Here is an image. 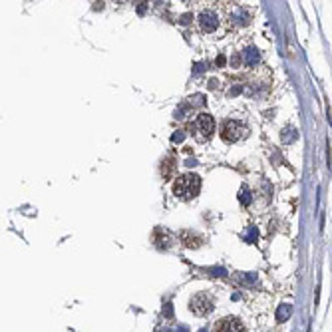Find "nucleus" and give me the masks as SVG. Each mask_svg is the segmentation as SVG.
I'll list each match as a JSON object with an SVG mask.
<instances>
[{
  "instance_id": "5",
  "label": "nucleus",
  "mask_w": 332,
  "mask_h": 332,
  "mask_svg": "<svg viewBox=\"0 0 332 332\" xmlns=\"http://www.w3.org/2000/svg\"><path fill=\"white\" fill-rule=\"evenodd\" d=\"M189 310L197 316H205L215 310V296L209 290H201L197 294H193L189 301Z\"/></svg>"
},
{
  "instance_id": "7",
  "label": "nucleus",
  "mask_w": 332,
  "mask_h": 332,
  "mask_svg": "<svg viewBox=\"0 0 332 332\" xmlns=\"http://www.w3.org/2000/svg\"><path fill=\"white\" fill-rule=\"evenodd\" d=\"M217 332H245V324L235 318V316H227V318H221L215 326Z\"/></svg>"
},
{
  "instance_id": "4",
  "label": "nucleus",
  "mask_w": 332,
  "mask_h": 332,
  "mask_svg": "<svg viewBox=\"0 0 332 332\" xmlns=\"http://www.w3.org/2000/svg\"><path fill=\"white\" fill-rule=\"evenodd\" d=\"M221 24H223V16L219 14L217 8H205L197 16V26L205 34H217L219 28H221Z\"/></svg>"
},
{
  "instance_id": "6",
  "label": "nucleus",
  "mask_w": 332,
  "mask_h": 332,
  "mask_svg": "<svg viewBox=\"0 0 332 332\" xmlns=\"http://www.w3.org/2000/svg\"><path fill=\"white\" fill-rule=\"evenodd\" d=\"M249 20H251V16H249V12H247L243 6H233V8H231V12L227 14V24L237 26V28H241V26H247Z\"/></svg>"
},
{
  "instance_id": "2",
  "label": "nucleus",
  "mask_w": 332,
  "mask_h": 332,
  "mask_svg": "<svg viewBox=\"0 0 332 332\" xmlns=\"http://www.w3.org/2000/svg\"><path fill=\"white\" fill-rule=\"evenodd\" d=\"M189 131L197 142H207V140H211L215 134L213 116H211V114H199V116L189 123Z\"/></svg>"
},
{
  "instance_id": "8",
  "label": "nucleus",
  "mask_w": 332,
  "mask_h": 332,
  "mask_svg": "<svg viewBox=\"0 0 332 332\" xmlns=\"http://www.w3.org/2000/svg\"><path fill=\"white\" fill-rule=\"evenodd\" d=\"M259 60H261V54H259L257 48H249V50L245 52V64H247V66H257Z\"/></svg>"
},
{
  "instance_id": "3",
  "label": "nucleus",
  "mask_w": 332,
  "mask_h": 332,
  "mask_svg": "<svg viewBox=\"0 0 332 332\" xmlns=\"http://www.w3.org/2000/svg\"><path fill=\"white\" fill-rule=\"evenodd\" d=\"M219 134H221V140L225 143H237L243 138L249 136V127L243 121H239V119H225L221 123Z\"/></svg>"
},
{
  "instance_id": "1",
  "label": "nucleus",
  "mask_w": 332,
  "mask_h": 332,
  "mask_svg": "<svg viewBox=\"0 0 332 332\" xmlns=\"http://www.w3.org/2000/svg\"><path fill=\"white\" fill-rule=\"evenodd\" d=\"M201 191V179L193 173H185V175H179L173 183V195L181 201H191L199 195Z\"/></svg>"
},
{
  "instance_id": "9",
  "label": "nucleus",
  "mask_w": 332,
  "mask_h": 332,
  "mask_svg": "<svg viewBox=\"0 0 332 332\" xmlns=\"http://www.w3.org/2000/svg\"><path fill=\"white\" fill-rule=\"evenodd\" d=\"M290 312H292V309H290L288 305H281V307H279V312H277V318H279V322H285L286 318L290 316Z\"/></svg>"
}]
</instances>
